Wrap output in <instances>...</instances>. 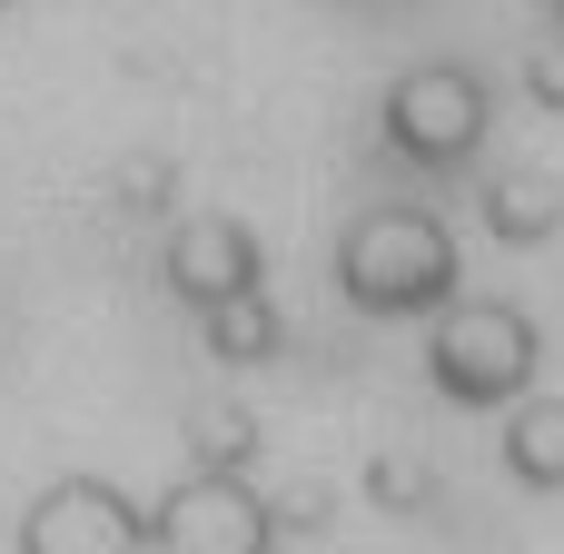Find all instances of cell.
I'll use <instances>...</instances> for the list:
<instances>
[{
  "mask_svg": "<svg viewBox=\"0 0 564 554\" xmlns=\"http://www.w3.org/2000/svg\"><path fill=\"white\" fill-rule=\"evenodd\" d=\"M506 456H516L525 486H564V406H525L516 436H506Z\"/></svg>",
  "mask_w": 564,
  "mask_h": 554,
  "instance_id": "obj_1",
  "label": "cell"
}]
</instances>
